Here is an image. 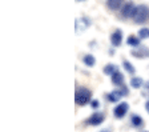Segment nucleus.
Listing matches in <instances>:
<instances>
[{"instance_id":"obj_1","label":"nucleus","mask_w":149,"mask_h":132,"mask_svg":"<svg viewBox=\"0 0 149 132\" xmlns=\"http://www.w3.org/2000/svg\"><path fill=\"white\" fill-rule=\"evenodd\" d=\"M91 98H92V92L85 87H80L76 89V95H74V101L77 105H85V104L91 103Z\"/></svg>"},{"instance_id":"obj_2","label":"nucleus","mask_w":149,"mask_h":132,"mask_svg":"<svg viewBox=\"0 0 149 132\" xmlns=\"http://www.w3.org/2000/svg\"><path fill=\"white\" fill-rule=\"evenodd\" d=\"M148 8L145 6H139L136 10V13L133 16V20L137 23V24H143V23L146 22L148 19Z\"/></svg>"},{"instance_id":"obj_3","label":"nucleus","mask_w":149,"mask_h":132,"mask_svg":"<svg viewBox=\"0 0 149 132\" xmlns=\"http://www.w3.org/2000/svg\"><path fill=\"white\" fill-rule=\"evenodd\" d=\"M129 111V105L125 101H121L118 105H116L115 110H113V115H115L116 119H123Z\"/></svg>"},{"instance_id":"obj_4","label":"nucleus","mask_w":149,"mask_h":132,"mask_svg":"<svg viewBox=\"0 0 149 132\" xmlns=\"http://www.w3.org/2000/svg\"><path fill=\"white\" fill-rule=\"evenodd\" d=\"M104 119H105V116L102 112H95L87 119V124L88 126H100L104 122Z\"/></svg>"},{"instance_id":"obj_5","label":"nucleus","mask_w":149,"mask_h":132,"mask_svg":"<svg viewBox=\"0 0 149 132\" xmlns=\"http://www.w3.org/2000/svg\"><path fill=\"white\" fill-rule=\"evenodd\" d=\"M136 10H137V7L134 6L133 3H127L123 7V10H121V15H123V17H125V19L133 17L134 13H136Z\"/></svg>"},{"instance_id":"obj_6","label":"nucleus","mask_w":149,"mask_h":132,"mask_svg":"<svg viewBox=\"0 0 149 132\" xmlns=\"http://www.w3.org/2000/svg\"><path fill=\"white\" fill-rule=\"evenodd\" d=\"M111 43H112V45H115V47H118V45L123 43V31H121V29H116V31L111 35Z\"/></svg>"},{"instance_id":"obj_7","label":"nucleus","mask_w":149,"mask_h":132,"mask_svg":"<svg viewBox=\"0 0 149 132\" xmlns=\"http://www.w3.org/2000/svg\"><path fill=\"white\" fill-rule=\"evenodd\" d=\"M127 94H128L127 91H120V89L112 91L111 94L108 95V100H109V101H113V103H115V101H118L121 98H123V96H124V95H127Z\"/></svg>"},{"instance_id":"obj_8","label":"nucleus","mask_w":149,"mask_h":132,"mask_svg":"<svg viewBox=\"0 0 149 132\" xmlns=\"http://www.w3.org/2000/svg\"><path fill=\"white\" fill-rule=\"evenodd\" d=\"M111 80H112V84H115V85H121V84H124V75L120 72V71H116L113 75L111 76Z\"/></svg>"},{"instance_id":"obj_9","label":"nucleus","mask_w":149,"mask_h":132,"mask_svg":"<svg viewBox=\"0 0 149 132\" xmlns=\"http://www.w3.org/2000/svg\"><path fill=\"white\" fill-rule=\"evenodd\" d=\"M107 6H108L109 10L116 11L123 6V0H107Z\"/></svg>"},{"instance_id":"obj_10","label":"nucleus","mask_w":149,"mask_h":132,"mask_svg":"<svg viewBox=\"0 0 149 132\" xmlns=\"http://www.w3.org/2000/svg\"><path fill=\"white\" fill-rule=\"evenodd\" d=\"M130 123H132V126L133 127H140L144 124V120L141 116H139V115H132V117H130Z\"/></svg>"},{"instance_id":"obj_11","label":"nucleus","mask_w":149,"mask_h":132,"mask_svg":"<svg viewBox=\"0 0 149 132\" xmlns=\"http://www.w3.org/2000/svg\"><path fill=\"white\" fill-rule=\"evenodd\" d=\"M127 43H128V45H130V47H139L140 45V39L136 38V36H133V35H130L129 38H128Z\"/></svg>"},{"instance_id":"obj_12","label":"nucleus","mask_w":149,"mask_h":132,"mask_svg":"<svg viewBox=\"0 0 149 132\" xmlns=\"http://www.w3.org/2000/svg\"><path fill=\"white\" fill-rule=\"evenodd\" d=\"M83 61H84V64L88 67H93L95 63H96V60H95V57H93L92 55H85V56L83 57Z\"/></svg>"},{"instance_id":"obj_13","label":"nucleus","mask_w":149,"mask_h":132,"mask_svg":"<svg viewBox=\"0 0 149 132\" xmlns=\"http://www.w3.org/2000/svg\"><path fill=\"white\" fill-rule=\"evenodd\" d=\"M117 71V67L115 66V64H107L105 67H104V73L105 75H113V73Z\"/></svg>"},{"instance_id":"obj_14","label":"nucleus","mask_w":149,"mask_h":132,"mask_svg":"<svg viewBox=\"0 0 149 132\" xmlns=\"http://www.w3.org/2000/svg\"><path fill=\"white\" fill-rule=\"evenodd\" d=\"M141 85H143V79H141V78H133V79H130V87H133V88H141Z\"/></svg>"},{"instance_id":"obj_15","label":"nucleus","mask_w":149,"mask_h":132,"mask_svg":"<svg viewBox=\"0 0 149 132\" xmlns=\"http://www.w3.org/2000/svg\"><path fill=\"white\" fill-rule=\"evenodd\" d=\"M123 66H124V68H125V71L127 72H129L130 75H133L134 72H136V69H134V67L132 66V64L128 61V60H124V63H123Z\"/></svg>"},{"instance_id":"obj_16","label":"nucleus","mask_w":149,"mask_h":132,"mask_svg":"<svg viewBox=\"0 0 149 132\" xmlns=\"http://www.w3.org/2000/svg\"><path fill=\"white\" fill-rule=\"evenodd\" d=\"M139 36L141 39H148L149 38V29L148 28H141L139 31Z\"/></svg>"},{"instance_id":"obj_17","label":"nucleus","mask_w":149,"mask_h":132,"mask_svg":"<svg viewBox=\"0 0 149 132\" xmlns=\"http://www.w3.org/2000/svg\"><path fill=\"white\" fill-rule=\"evenodd\" d=\"M91 105H92L93 108H97L100 104H99V101H97V100H92V101H91Z\"/></svg>"},{"instance_id":"obj_18","label":"nucleus","mask_w":149,"mask_h":132,"mask_svg":"<svg viewBox=\"0 0 149 132\" xmlns=\"http://www.w3.org/2000/svg\"><path fill=\"white\" fill-rule=\"evenodd\" d=\"M145 87H146V91H145V92H143V94L145 95V96H148V95H149V83H146Z\"/></svg>"},{"instance_id":"obj_19","label":"nucleus","mask_w":149,"mask_h":132,"mask_svg":"<svg viewBox=\"0 0 149 132\" xmlns=\"http://www.w3.org/2000/svg\"><path fill=\"white\" fill-rule=\"evenodd\" d=\"M145 110H146V112L149 113V100H148V101H146V103H145Z\"/></svg>"},{"instance_id":"obj_20","label":"nucleus","mask_w":149,"mask_h":132,"mask_svg":"<svg viewBox=\"0 0 149 132\" xmlns=\"http://www.w3.org/2000/svg\"><path fill=\"white\" fill-rule=\"evenodd\" d=\"M101 132H108V131H101Z\"/></svg>"},{"instance_id":"obj_21","label":"nucleus","mask_w":149,"mask_h":132,"mask_svg":"<svg viewBox=\"0 0 149 132\" xmlns=\"http://www.w3.org/2000/svg\"><path fill=\"white\" fill-rule=\"evenodd\" d=\"M144 132H148V131H144Z\"/></svg>"},{"instance_id":"obj_22","label":"nucleus","mask_w":149,"mask_h":132,"mask_svg":"<svg viewBox=\"0 0 149 132\" xmlns=\"http://www.w3.org/2000/svg\"><path fill=\"white\" fill-rule=\"evenodd\" d=\"M79 1H81V0H79Z\"/></svg>"}]
</instances>
